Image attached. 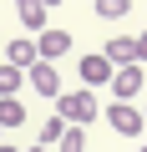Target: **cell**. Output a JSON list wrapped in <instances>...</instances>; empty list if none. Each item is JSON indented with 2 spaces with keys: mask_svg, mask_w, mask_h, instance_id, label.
Here are the masks:
<instances>
[{
  "mask_svg": "<svg viewBox=\"0 0 147 152\" xmlns=\"http://www.w3.org/2000/svg\"><path fill=\"white\" fill-rule=\"evenodd\" d=\"M56 117H61L66 127H86V122L97 117V96H91L86 86H76V91H61V96H56Z\"/></svg>",
  "mask_w": 147,
  "mask_h": 152,
  "instance_id": "obj_1",
  "label": "cell"
},
{
  "mask_svg": "<svg viewBox=\"0 0 147 152\" xmlns=\"http://www.w3.org/2000/svg\"><path fill=\"white\" fill-rule=\"evenodd\" d=\"M31 46H36V61H56V56H66L71 51V31H41V36H31Z\"/></svg>",
  "mask_w": 147,
  "mask_h": 152,
  "instance_id": "obj_2",
  "label": "cell"
},
{
  "mask_svg": "<svg viewBox=\"0 0 147 152\" xmlns=\"http://www.w3.org/2000/svg\"><path fill=\"white\" fill-rule=\"evenodd\" d=\"M107 122H112L122 137H137V132H142V112H137L132 102H112V107H107Z\"/></svg>",
  "mask_w": 147,
  "mask_h": 152,
  "instance_id": "obj_3",
  "label": "cell"
},
{
  "mask_svg": "<svg viewBox=\"0 0 147 152\" xmlns=\"http://www.w3.org/2000/svg\"><path fill=\"white\" fill-rule=\"evenodd\" d=\"M76 76H81V86L91 91V86H107V81H112V66H107L102 56H81V61H76Z\"/></svg>",
  "mask_w": 147,
  "mask_h": 152,
  "instance_id": "obj_4",
  "label": "cell"
},
{
  "mask_svg": "<svg viewBox=\"0 0 147 152\" xmlns=\"http://www.w3.org/2000/svg\"><path fill=\"white\" fill-rule=\"evenodd\" d=\"M26 76H31V86H36L41 96H61V76H56V66H51V61H31V71H26Z\"/></svg>",
  "mask_w": 147,
  "mask_h": 152,
  "instance_id": "obj_5",
  "label": "cell"
},
{
  "mask_svg": "<svg viewBox=\"0 0 147 152\" xmlns=\"http://www.w3.org/2000/svg\"><path fill=\"white\" fill-rule=\"evenodd\" d=\"M137 86H142V66H117V71H112V96H117V102H127Z\"/></svg>",
  "mask_w": 147,
  "mask_h": 152,
  "instance_id": "obj_6",
  "label": "cell"
},
{
  "mask_svg": "<svg viewBox=\"0 0 147 152\" xmlns=\"http://www.w3.org/2000/svg\"><path fill=\"white\" fill-rule=\"evenodd\" d=\"M102 61H107L112 71H117V66H137V56H132V41H127V36H112V41H107V51H102Z\"/></svg>",
  "mask_w": 147,
  "mask_h": 152,
  "instance_id": "obj_7",
  "label": "cell"
},
{
  "mask_svg": "<svg viewBox=\"0 0 147 152\" xmlns=\"http://www.w3.org/2000/svg\"><path fill=\"white\" fill-rule=\"evenodd\" d=\"M31 61H36V46H31V36H15V41H10V51H5V66L26 71Z\"/></svg>",
  "mask_w": 147,
  "mask_h": 152,
  "instance_id": "obj_8",
  "label": "cell"
},
{
  "mask_svg": "<svg viewBox=\"0 0 147 152\" xmlns=\"http://www.w3.org/2000/svg\"><path fill=\"white\" fill-rule=\"evenodd\" d=\"M15 10H20V20H26V31H46V5L41 0H15Z\"/></svg>",
  "mask_w": 147,
  "mask_h": 152,
  "instance_id": "obj_9",
  "label": "cell"
},
{
  "mask_svg": "<svg viewBox=\"0 0 147 152\" xmlns=\"http://www.w3.org/2000/svg\"><path fill=\"white\" fill-rule=\"evenodd\" d=\"M20 122H26L20 96H0V132H5V127H20Z\"/></svg>",
  "mask_w": 147,
  "mask_h": 152,
  "instance_id": "obj_10",
  "label": "cell"
},
{
  "mask_svg": "<svg viewBox=\"0 0 147 152\" xmlns=\"http://www.w3.org/2000/svg\"><path fill=\"white\" fill-rule=\"evenodd\" d=\"M56 152H86V132H81V127H66V132L56 137Z\"/></svg>",
  "mask_w": 147,
  "mask_h": 152,
  "instance_id": "obj_11",
  "label": "cell"
},
{
  "mask_svg": "<svg viewBox=\"0 0 147 152\" xmlns=\"http://www.w3.org/2000/svg\"><path fill=\"white\" fill-rule=\"evenodd\" d=\"M20 81H26V71H15V66H0V96H15V91H20Z\"/></svg>",
  "mask_w": 147,
  "mask_h": 152,
  "instance_id": "obj_12",
  "label": "cell"
},
{
  "mask_svg": "<svg viewBox=\"0 0 147 152\" xmlns=\"http://www.w3.org/2000/svg\"><path fill=\"white\" fill-rule=\"evenodd\" d=\"M61 132H66V122H61V117H46V122H41V147H56Z\"/></svg>",
  "mask_w": 147,
  "mask_h": 152,
  "instance_id": "obj_13",
  "label": "cell"
},
{
  "mask_svg": "<svg viewBox=\"0 0 147 152\" xmlns=\"http://www.w3.org/2000/svg\"><path fill=\"white\" fill-rule=\"evenodd\" d=\"M127 5H132V0H97V15L102 20H117V15H127Z\"/></svg>",
  "mask_w": 147,
  "mask_h": 152,
  "instance_id": "obj_14",
  "label": "cell"
},
{
  "mask_svg": "<svg viewBox=\"0 0 147 152\" xmlns=\"http://www.w3.org/2000/svg\"><path fill=\"white\" fill-rule=\"evenodd\" d=\"M132 56H137V66H142V61H147V31H142V36H137V41H132Z\"/></svg>",
  "mask_w": 147,
  "mask_h": 152,
  "instance_id": "obj_15",
  "label": "cell"
},
{
  "mask_svg": "<svg viewBox=\"0 0 147 152\" xmlns=\"http://www.w3.org/2000/svg\"><path fill=\"white\" fill-rule=\"evenodd\" d=\"M0 152H15V147H5V142H0Z\"/></svg>",
  "mask_w": 147,
  "mask_h": 152,
  "instance_id": "obj_16",
  "label": "cell"
},
{
  "mask_svg": "<svg viewBox=\"0 0 147 152\" xmlns=\"http://www.w3.org/2000/svg\"><path fill=\"white\" fill-rule=\"evenodd\" d=\"M142 127H147V112H142Z\"/></svg>",
  "mask_w": 147,
  "mask_h": 152,
  "instance_id": "obj_17",
  "label": "cell"
},
{
  "mask_svg": "<svg viewBox=\"0 0 147 152\" xmlns=\"http://www.w3.org/2000/svg\"><path fill=\"white\" fill-rule=\"evenodd\" d=\"M31 152H46V147H31Z\"/></svg>",
  "mask_w": 147,
  "mask_h": 152,
  "instance_id": "obj_18",
  "label": "cell"
},
{
  "mask_svg": "<svg viewBox=\"0 0 147 152\" xmlns=\"http://www.w3.org/2000/svg\"><path fill=\"white\" fill-rule=\"evenodd\" d=\"M142 152H147V147H142Z\"/></svg>",
  "mask_w": 147,
  "mask_h": 152,
  "instance_id": "obj_19",
  "label": "cell"
}]
</instances>
